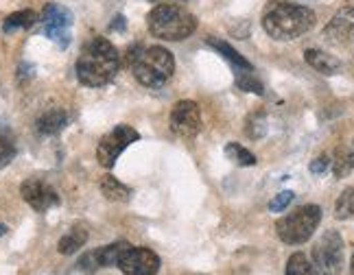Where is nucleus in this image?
<instances>
[{
    "label": "nucleus",
    "mask_w": 354,
    "mask_h": 275,
    "mask_svg": "<svg viewBox=\"0 0 354 275\" xmlns=\"http://www.w3.org/2000/svg\"><path fill=\"white\" fill-rule=\"evenodd\" d=\"M120 57L116 46L105 37H90L77 59V79L88 88L107 86L116 77Z\"/></svg>",
    "instance_id": "obj_1"
},
{
    "label": "nucleus",
    "mask_w": 354,
    "mask_h": 275,
    "mask_svg": "<svg viewBox=\"0 0 354 275\" xmlns=\"http://www.w3.org/2000/svg\"><path fill=\"white\" fill-rule=\"evenodd\" d=\"M315 24V11L287 0H271L263 11V29L278 42H291L302 37Z\"/></svg>",
    "instance_id": "obj_2"
},
{
    "label": "nucleus",
    "mask_w": 354,
    "mask_h": 275,
    "mask_svg": "<svg viewBox=\"0 0 354 275\" xmlns=\"http://www.w3.org/2000/svg\"><path fill=\"white\" fill-rule=\"evenodd\" d=\"M127 68L147 88H162L175 73L173 55L162 46H136L129 48Z\"/></svg>",
    "instance_id": "obj_3"
},
{
    "label": "nucleus",
    "mask_w": 354,
    "mask_h": 275,
    "mask_svg": "<svg viewBox=\"0 0 354 275\" xmlns=\"http://www.w3.org/2000/svg\"><path fill=\"white\" fill-rule=\"evenodd\" d=\"M147 26L153 37L167 39V42H182L197 29V18L182 5L165 3L149 11Z\"/></svg>",
    "instance_id": "obj_4"
},
{
    "label": "nucleus",
    "mask_w": 354,
    "mask_h": 275,
    "mask_svg": "<svg viewBox=\"0 0 354 275\" xmlns=\"http://www.w3.org/2000/svg\"><path fill=\"white\" fill-rule=\"evenodd\" d=\"M319 221H322L319 205H313V203L302 205V208H297L291 214L282 216L276 223L278 238L287 245H302L315 234Z\"/></svg>",
    "instance_id": "obj_5"
},
{
    "label": "nucleus",
    "mask_w": 354,
    "mask_h": 275,
    "mask_svg": "<svg viewBox=\"0 0 354 275\" xmlns=\"http://www.w3.org/2000/svg\"><path fill=\"white\" fill-rule=\"evenodd\" d=\"M346 260L344 238L342 234L328 229L322 234V238L313 245L310 252V265L317 275H342Z\"/></svg>",
    "instance_id": "obj_6"
},
{
    "label": "nucleus",
    "mask_w": 354,
    "mask_h": 275,
    "mask_svg": "<svg viewBox=\"0 0 354 275\" xmlns=\"http://www.w3.org/2000/svg\"><path fill=\"white\" fill-rule=\"evenodd\" d=\"M136 140H140V133L129 125H118L110 133H105L101 138V142L97 146V160L103 169H112L120 153Z\"/></svg>",
    "instance_id": "obj_7"
},
{
    "label": "nucleus",
    "mask_w": 354,
    "mask_h": 275,
    "mask_svg": "<svg viewBox=\"0 0 354 275\" xmlns=\"http://www.w3.org/2000/svg\"><path fill=\"white\" fill-rule=\"evenodd\" d=\"M171 131L190 140L201 131V112L195 101H177L171 109Z\"/></svg>",
    "instance_id": "obj_8"
},
{
    "label": "nucleus",
    "mask_w": 354,
    "mask_h": 275,
    "mask_svg": "<svg viewBox=\"0 0 354 275\" xmlns=\"http://www.w3.org/2000/svg\"><path fill=\"white\" fill-rule=\"evenodd\" d=\"M42 22H44L46 35L53 39V42H57L62 48H66L68 42H71L73 13L57 3H48L42 11Z\"/></svg>",
    "instance_id": "obj_9"
},
{
    "label": "nucleus",
    "mask_w": 354,
    "mask_h": 275,
    "mask_svg": "<svg viewBox=\"0 0 354 275\" xmlns=\"http://www.w3.org/2000/svg\"><path fill=\"white\" fill-rule=\"evenodd\" d=\"M118 267L125 275H156L160 271V258L145 247H129Z\"/></svg>",
    "instance_id": "obj_10"
},
{
    "label": "nucleus",
    "mask_w": 354,
    "mask_h": 275,
    "mask_svg": "<svg viewBox=\"0 0 354 275\" xmlns=\"http://www.w3.org/2000/svg\"><path fill=\"white\" fill-rule=\"evenodd\" d=\"M20 195L35 212H48L50 208L59 205V195L55 188L42 180H26L20 186Z\"/></svg>",
    "instance_id": "obj_11"
},
{
    "label": "nucleus",
    "mask_w": 354,
    "mask_h": 275,
    "mask_svg": "<svg viewBox=\"0 0 354 275\" xmlns=\"http://www.w3.org/2000/svg\"><path fill=\"white\" fill-rule=\"evenodd\" d=\"M324 37L330 44L337 46H350L354 44V7H344L339 9L333 20L326 24Z\"/></svg>",
    "instance_id": "obj_12"
},
{
    "label": "nucleus",
    "mask_w": 354,
    "mask_h": 275,
    "mask_svg": "<svg viewBox=\"0 0 354 275\" xmlns=\"http://www.w3.org/2000/svg\"><path fill=\"white\" fill-rule=\"evenodd\" d=\"M304 59L310 68H315V70L322 75H337L342 70V61H339L335 55L319 50V48H308L304 53Z\"/></svg>",
    "instance_id": "obj_13"
},
{
    "label": "nucleus",
    "mask_w": 354,
    "mask_h": 275,
    "mask_svg": "<svg viewBox=\"0 0 354 275\" xmlns=\"http://www.w3.org/2000/svg\"><path fill=\"white\" fill-rule=\"evenodd\" d=\"M66 125H68V114L64 112V109H48V112H44L35 122L37 131L42 135H55Z\"/></svg>",
    "instance_id": "obj_14"
},
{
    "label": "nucleus",
    "mask_w": 354,
    "mask_h": 275,
    "mask_svg": "<svg viewBox=\"0 0 354 275\" xmlns=\"http://www.w3.org/2000/svg\"><path fill=\"white\" fill-rule=\"evenodd\" d=\"M86 243H88V229H86V225H73L71 231H68L66 236H62V240H59V245H57V249H59V254H64V256H73V254H77Z\"/></svg>",
    "instance_id": "obj_15"
},
{
    "label": "nucleus",
    "mask_w": 354,
    "mask_h": 275,
    "mask_svg": "<svg viewBox=\"0 0 354 275\" xmlns=\"http://www.w3.org/2000/svg\"><path fill=\"white\" fill-rule=\"evenodd\" d=\"M99 186H101V192H103V197L107 201L127 203L131 199V190L125 184H122V182H118L116 177H112V175L101 177V184Z\"/></svg>",
    "instance_id": "obj_16"
},
{
    "label": "nucleus",
    "mask_w": 354,
    "mask_h": 275,
    "mask_svg": "<svg viewBox=\"0 0 354 275\" xmlns=\"http://www.w3.org/2000/svg\"><path fill=\"white\" fill-rule=\"evenodd\" d=\"M208 46H212L216 53H221L223 57L232 64L236 70H254V66L243 57V55L236 50V48H232L227 42H223V39H216V37H208Z\"/></svg>",
    "instance_id": "obj_17"
},
{
    "label": "nucleus",
    "mask_w": 354,
    "mask_h": 275,
    "mask_svg": "<svg viewBox=\"0 0 354 275\" xmlns=\"http://www.w3.org/2000/svg\"><path fill=\"white\" fill-rule=\"evenodd\" d=\"M129 247L131 245L127 240H118V243H112V245H107V247H101V249H97L99 265L101 267H118L122 256L127 254Z\"/></svg>",
    "instance_id": "obj_18"
},
{
    "label": "nucleus",
    "mask_w": 354,
    "mask_h": 275,
    "mask_svg": "<svg viewBox=\"0 0 354 275\" xmlns=\"http://www.w3.org/2000/svg\"><path fill=\"white\" fill-rule=\"evenodd\" d=\"M35 20H37V13L31 11V9L16 11V13H11V16L5 20L3 31L5 33H11V31H16V29H29V26L35 24Z\"/></svg>",
    "instance_id": "obj_19"
},
{
    "label": "nucleus",
    "mask_w": 354,
    "mask_h": 275,
    "mask_svg": "<svg viewBox=\"0 0 354 275\" xmlns=\"http://www.w3.org/2000/svg\"><path fill=\"white\" fill-rule=\"evenodd\" d=\"M225 155H227V160H232L234 164H239V167H256V162H258L252 151L241 146L239 142H230L225 146Z\"/></svg>",
    "instance_id": "obj_20"
},
{
    "label": "nucleus",
    "mask_w": 354,
    "mask_h": 275,
    "mask_svg": "<svg viewBox=\"0 0 354 275\" xmlns=\"http://www.w3.org/2000/svg\"><path fill=\"white\" fill-rule=\"evenodd\" d=\"M335 216L339 221H348V218H354V186L346 188L342 192V197L335 203Z\"/></svg>",
    "instance_id": "obj_21"
},
{
    "label": "nucleus",
    "mask_w": 354,
    "mask_h": 275,
    "mask_svg": "<svg viewBox=\"0 0 354 275\" xmlns=\"http://www.w3.org/2000/svg\"><path fill=\"white\" fill-rule=\"evenodd\" d=\"M330 167H333V173H335L337 180H344V177L350 175L352 164H350V155H348V146H339L335 151V155L330 160Z\"/></svg>",
    "instance_id": "obj_22"
},
{
    "label": "nucleus",
    "mask_w": 354,
    "mask_h": 275,
    "mask_svg": "<svg viewBox=\"0 0 354 275\" xmlns=\"http://www.w3.org/2000/svg\"><path fill=\"white\" fill-rule=\"evenodd\" d=\"M287 275H317L315 269H313L310 260L304 254H293L287 263Z\"/></svg>",
    "instance_id": "obj_23"
},
{
    "label": "nucleus",
    "mask_w": 354,
    "mask_h": 275,
    "mask_svg": "<svg viewBox=\"0 0 354 275\" xmlns=\"http://www.w3.org/2000/svg\"><path fill=\"white\" fill-rule=\"evenodd\" d=\"M236 86L243 92H254L258 96L265 94V88H263L261 81L254 77V70H236Z\"/></svg>",
    "instance_id": "obj_24"
},
{
    "label": "nucleus",
    "mask_w": 354,
    "mask_h": 275,
    "mask_svg": "<svg viewBox=\"0 0 354 275\" xmlns=\"http://www.w3.org/2000/svg\"><path fill=\"white\" fill-rule=\"evenodd\" d=\"M245 133H248L252 140H261L267 133V118L263 112H256L248 118V122H245Z\"/></svg>",
    "instance_id": "obj_25"
},
{
    "label": "nucleus",
    "mask_w": 354,
    "mask_h": 275,
    "mask_svg": "<svg viewBox=\"0 0 354 275\" xmlns=\"http://www.w3.org/2000/svg\"><path fill=\"white\" fill-rule=\"evenodd\" d=\"M13 155H16V146H13V142L7 135L0 133V169L7 167V164L13 160Z\"/></svg>",
    "instance_id": "obj_26"
},
{
    "label": "nucleus",
    "mask_w": 354,
    "mask_h": 275,
    "mask_svg": "<svg viewBox=\"0 0 354 275\" xmlns=\"http://www.w3.org/2000/svg\"><path fill=\"white\" fill-rule=\"evenodd\" d=\"M295 199V195L291 190H282L280 195H276L274 199L269 201V210L271 212H282V210H287V205Z\"/></svg>",
    "instance_id": "obj_27"
},
{
    "label": "nucleus",
    "mask_w": 354,
    "mask_h": 275,
    "mask_svg": "<svg viewBox=\"0 0 354 275\" xmlns=\"http://www.w3.org/2000/svg\"><path fill=\"white\" fill-rule=\"evenodd\" d=\"M99 267H101V265H99L97 249L84 254V256H81V260H79V271H84V273H94Z\"/></svg>",
    "instance_id": "obj_28"
},
{
    "label": "nucleus",
    "mask_w": 354,
    "mask_h": 275,
    "mask_svg": "<svg viewBox=\"0 0 354 275\" xmlns=\"http://www.w3.org/2000/svg\"><path fill=\"white\" fill-rule=\"evenodd\" d=\"M328 169H330V158L328 155H319V158H315V160L308 164V171L313 175H322V173H326Z\"/></svg>",
    "instance_id": "obj_29"
},
{
    "label": "nucleus",
    "mask_w": 354,
    "mask_h": 275,
    "mask_svg": "<svg viewBox=\"0 0 354 275\" xmlns=\"http://www.w3.org/2000/svg\"><path fill=\"white\" fill-rule=\"evenodd\" d=\"M112 29H118V31L125 29V18H122V16L114 18V22H112Z\"/></svg>",
    "instance_id": "obj_30"
},
{
    "label": "nucleus",
    "mask_w": 354,
    "mask_h": 275,
    "mask_svg": "<svg viewBox=\"0 0 354 275\" xmlns=\"http://www.w3.org/2000/svg\"><path fill=\"white\" fill-rule=\"evenodd\" d=\"M348 155H350V164H352V169H354V140L348 144Z\"/></svg>",
    "instance_id": "obj_31"
},
{
    "label": "nucleus",
    "mask_w": 354,
    "mask_h": 275,
    "mask_svg": "<svg viewBox=\"0 0 354 275\" xmlns=\"http://www.w3.org/2000/svg\"><path fill=\"white\" fill-rule=\"evenodd\" d=\"M151 3H162V5H165V3H175V0H151Z\"/></svg>",
    "instance_id": "obj_32"
},
{
    "label": "nucleus",
    "mask_w": 354,
    "mask_h": 275,
    "mask_svg": "<svg viewBox=\"0 0 354 275\" xmlns=\"http://www.w3.org/2000/svg\"><path fill=\"white\" fill-rule=\"evenodd\" d=\"M350 275H354V256H352V263H350Z\"/></svg>",
    "instance_id": "obj_33"
}]
</instances>
